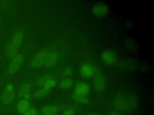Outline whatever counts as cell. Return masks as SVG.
<instances>
[{
    "label": "cell",
    "mask_w": 154,
    "mask_h": 115,
    "mask_svg": "<svg viewBox=\"0 0 154 115\" xmlns=\"http://www.w3.org/2000/svg\"><path fill=\"white\" fill-rule=\"evenodd\" d=\"M50 78H51V77L49 75H42L38 78V80L37 81V84L39 86H44V85L45 84L46 81Z\"/></svg>",
    "instance_id": "obj_19"
},
{
    "label": "cell",
    "mask_w": 154,
    "mask_h": 115,
    "mask_svg": "<svg viewBox=\"0 0 154 115\" xmlns=\"http://www.w3.org/2000/svg\"><path fill=\"white\" fill-rule=\"evenodd\" d=\"M108 12V7L106 5L102 3L96 4L93 8V13L97 16H103Z\"/></svg>",
    "instance_id": "obj_7"
},
{
    "label": "cell",
    "mask_w": 154,
    "mask_h": 115,
    "mask_svg": "<svg viewBox=\"0 0 154 115\" xmlns=\"http://www.w3.org/2000/svg\"><path fill=\"white\" fill-rule=\"evenodd\" d=\"M22 115H37V110L33 107H29Z\"/></svg>",
    "instance_id": "obj_21"
},
{
    "label": "cell",
    "mask_w": 154,
    "mask_h": 115,
    "mask_svg": "<svg viewBox=\"0 0 154 115\" xmlns=\"http://www.w3.org/2000/svg\"><path fill=\"white\" fill-rule=\"evenodd\" d=\"M13 89V87L11 84H9L7 87V90L8 91V92H12Z\"/></svg>",
    "instance_id": "obj_24"
},
{
    "label": "cell",
    "mask_w": 154,
    "mask_h": 115,
    "mask_svg": "<svg viewBox=\"0 0 154 115\" xmlns=\"http://www.w3.org/2000/svg\"><path fill=\"white\" fill-rule=\"evenodd\" d=\"M88 115H100V114H96V113H90V114H88Z\"/></svg>",
    "instance_id": "obj_27"
},
{
    "label": "cell",
    "mask_w": 154,
    "mask_h": 115,
    "mask_svg": "<svg viewBox=\"0 0 154 115\" xmlns=\"http://www.w3.org/2000/svg\"><path fill=\"white\" fill-rule=\"evenodd\" d=\"M23 38V35L22 32L21 31H17L14 34L11 43L16 47L19 48L22 43Z\"/></svg>",
    "instance_id": "obj_12"
},
{
    "label": "cell",
    "mask_w": 154,
    "mask_h": 115,
    "mask_svg": "<svg viewBox=\"0 0 154 115\" xmlns=\"http://www.w3.org/2000/svg\"><path fill=\"white\" fill-rule=\"evenodd\" d=\"M94 79V86L97 92H103L106 87V80L104 77L99 72H96Z\"/></svg>",
    "instance_id": "obj_3"
},
{
    "label": "cell",
    "mask_w": 154,
    "mask_h": 115,
    "mask_svg": "<svg viewBox=\"0 0 154 115\" xmlns=\"http://www.w3.org/2000/svg\"><path fill=\"white\" fill-rule=\"evenodd\" d=\"M25 99L26 100H29V99H30V98H31V96H30V95H29V94L28 93V94H27V95H26L25 96Z\"/></svg>",
    "instance_id": "obj_26"
},
{
    "label": "cell",
    "mask_w": 154,
    "mask_h": 115,
    "mask_svg": "<svg viewBox=\"0 0 154 115\" xmlns=\"http://www.w3.org/2000/svg\"><path fill=\"white\" fill-rule=\"evenodd\" d=\"M58 110L57 106L55 105H48L42 107L41 113L42 115H55Z\"/></svg>",
    "instance_id": "obj_11"
},
{
    "label": "cell",
    "mask_w": 154,
    "mask_h": 115,
    "mask_svg": "<svg viewBox=\"0 0 154 115\" xmlns=\"http://www.w3.org/2000/svg\"><path fill=\"white\" fill-rule=\"evenodd\" d=\"M96 68L88 63H83L80 67V72L82 76L86 78H90L95 75Z\"/></svg>",
    "instance_id": "obj_5"
},
{
    "label": "cell",
    "mask_w": 154,
    "mask_h": 115,
    "mask_svg": "<svg viewBox=\"0 0 154 115\" xmlns=\"http://www.w3.org/2000/svg\"><path fill=\"white\" fill-rule=\"evenodd\" d=\"M15 95L13 92H5L1 97V101L3 105H6L10 104L14 99Z\"/></svg>",
    "instance_id": "obj_10"
},
{
    "label": "cell",
    "mask_w": 154,
    "mask_h": 115,
    "mask_svg": "<svg viewBox=\"0 0 154 115\" xmlns=\"http://www.w3.org/2000/svg\"><path fill=\"white\" fill-rule=\"evenodd\" d=\"M58 59V55L55 52H51L48 53L45 59L43 62V65L46 67H51L54 65Z\"/></svg>",
    "instance_id": "obj_9"
},
{
    "label": "cell",
    "mask_w": 154,
    "mask_h": 115,
    "mask_svg": "<svg viewBox=\"0 0 154 115\" xmlns=\"http://www.w3.org/2000/svg\"><path fill=\"white\" fill-rule=\"evenodd\" d=\"M18 48L10 43L7 48V56L8 58H13L17 53Z\"/></svg>",
    "instance_id": "obj_14"
},
{
    "label": "cell",
    "mask_w": 154,
    "mask_h": 115,
    "mask_svg": "<svg viewBox=\"0 0 154 115\" xmlns=\"http://www.w3.org/2000/svg\"><path fill=\"white\" fill-rule=\"evenodd\" d=\"M137 100L132 95L124 96L122 95L117 96L114 100V105L117 109L122 111H130L136 105Z\"/></svg>",
    "instance_id": "obj_1"
},
{
    "label": "cell",
    "mask_w": 154,
    "mask_h": 115,
    "mask_svg": "<svg viewBox=\"0 0 154 115\" xmlns=\"http://www.w3.org/2000/svg\"><path fill=\"white\" fill-rule=\"evenodd\" d=\"M50 92V89H48L46 88L43 87L38 90H37L34 94V97L35 98H42L46 95H47Z\"/></svg>",
    "instance_id": "obj_16"
},
{
    "label": "cell",
    "mask_w": 154,
    "mask_h": 115,
    "mask_svg": "<svg viewBox=\"0 0 154 115\" xmlns=\"http://www.w3.org/2000/svg\"><path fill=\"white\" fill-rule=\"evenodd\" d=\"M30 90H31V85L29 83L25 84L19 89L18 95L20 97L25 96L26 95L29 93Z\"/></svg>",
    "instance_id": "obj_15"
},
{
    "label": "cell",
    "mask_w": 154,
    "mask_h": 115,
    "mask_svg": "<svg viewBox=\"0 0 154 115\" xmlns=\"http://www.w3.org/2000/svg\"><path fill=\"white\" fill-rule=\"evenodd\" d=\"M72 98L75 101L81 104H87L88 102V99L84 95L74 93L72 95Z\"/></svg>",
    "instance_id": "obj_17"
},
{
    "label": "cell",
    "mask_w": 154,
    "mask_h": 115,
    "mask_svg": "<svg viewBox=\"0 0 154 115\" xmlns=\"http://www.w3.org/2000/svg\"><path fill=\"white\" fill-rule=\"evenodd\" d=\"M56 84H57L56 80L51 78L50 79H49V80L46 81V83L44 85L43 87L51 90V89L52 87H54V86L56 85Z\"/></svg>",
    "instance_id": "obj_20"
},
{
    "label": "cell",
    "mask_w": 154,
    "mask_h": 115,
    "mask_svg": "<svg viewBox=\"0 0 154 115\" xmlns=\"http://www.w3.org/2000/svg\"><path fill=\"white\" fill-rule=\"evenodd\" d=\"M64 74L66 76H69L72 74V70L70 68H67L64 70Z\"/></svg>",
    "instance_id": "obj_23"
},
{
    "label": "cell",
    "mask_w": 154,
    "mask_h": 115,
    "mask_svg": "<svg viewBox=\"0 0 154 115\" xmlns=\"http://www.w3.org/2000/svg\"><path fill=\"white\" fill-rule=\"evenodd\" d=\"M29 107V102L28 100L22 99L20 101L17 105V109L21 114L24 113Z\"/></svg>",
    "instance_id": "obj_13"
},
{
    "label": "cell",
    "mask_w": 154,
    "mask_h": 115,
    "mask_svg": "<svg viewBox=\"0 0 154 115\" xmlns=\"http://www.w3.org/2000/svg\"><path fill=\"white\" fill-rule=\"evenodd\" d=\"M101 58L106 64L112 65L116 62L117 60V55L114 51L106 50L102 52Z\"/></svg>",
    "instance_id": "obj_6"
},
{
    "label": "cell",
    "mask_w": 154,
    "mask_h": 115,
    "mask_svg": "<svg viewBox=\"0 0 154 115\" xmlns=\"http://www.w3.org/2000/svg\"><path fill=\"white\" fill-rule=\"evenodd\" d=\"M23 59V56L20 54L16 55L12 59L8 67V72L10 74H14L18 70L22 63Z\"/></svg>",
    "instance_id": "obj_4"
},
{
    "label": "cell",
    "mask_w": 154,
    "mask_h": 115,
    "mask_svg": "<svg viewBox=\"0 0 154 115\" xmlns=\"http://www.w3.org/2000/svg\"><path fill=\"white\" fill-rule=\"evenodd\" d=\"M74 110L72 108H67L65 110L63 113L62 115H74Z\"/></svg>",
    "instance_id": "obj_22"
},
{
    "label": "cell",
    "mask_w": 154,
    "mask_h": 115,
    "mask_svg": "<svg viewBox=\"0 0 154 115\" xmlns=\"http://www.w3.org/2000/svg\"><path fill=\"white\" fill-rule=\"evenodd\" d=\"M47 54L48 52L45 50L38 52L31 60V66L33 68H38L43 65Z\"/></svg>",
    "instance_id": "obj_2"
},
{
    "label": "cell",
    "mask_w": 154,
    "mask_h": 115,
    "mask_svg": "<svg viewBox=\"0 0 154 115\" xmlns=\"http://www.w3.org/2000/svg\"><path fill=\"white\" fill-rule=\"evenodd\" d=\"M90 92V86L88 83L85 82L78 83L75 88V93L85 96Z\"/></svg>",
    "instance_id": "obj_8"
},
{
    "label": "cell",
    "mask_w": 154,
    "mask_h": 115,
    "mask_svg": "<svg viewBox=\"0 0 154 115\" xmlns=\"http://www.w3.org/2000/svg\"><path fill=\"white\" fill-rule=\"evenodd\" d=\"M109 115H122L120 113H119L118 111H112L111 112H110Z\"/></svg>",
    "instance_id": "obj_25"
},
{
    "label": "cell",
    "mask_w": 154,
    "mask_h": 115,
    "mask_svg": "<svg viewBox=\"0 0 154 115\" xmlns=\"http://www.w3.org/2000/svg\"><path fill=\"white\" fill-rule=\"evenodd\" d=\"M73 85V80L71 78H66L62 80L60 84L61 88L64 89H67L72 87Z\"/></svg>",
    "instance_id": "obj_18"
}]
</instances>
